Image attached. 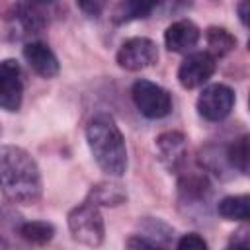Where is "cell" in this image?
<instances>
[{
  "label": "cell",
  "instance_id": "1",
  "mask_svg": "<svg viewBox=\"0 0 250 250\" xmlns=\"http://www.w3.org/2000/svg\"><path fill=\"white\" fill-rule=\"evenodd\" d=\"M41 174L27 150L0 146V191L14 203H33L41 197Z\"/></svg>",
  "mask_w": 250,
  "mask_h": 250
},
{
  "label": "cell",
  "instance_id": "2",
  "mask_svg": "<svg viewBox=\"0 0 250 250\" xmlns=\"http://www.w3.org/2000/svg\"><path fill=\"white\" fill-rule=\"evenodd\" d=\"M86 141L98 166L109 176H123L127 170L125 139L109 115H96L86 125Z\"/></svg>",
  "mask_w": 250,
  "mask_h": 250
},
{
  "label": "cell",
  "instance_id": "3",
  "mask_svg": "<svg viewBox=\"0 0 250 250\" xmlns=\"http://www.w3.org/2000/svg\"><path fill=\"white\" fill-rule=\"evenodd\" d=\"M68 229L72 238L86 246H100L104 242V219L98 205L88 199L68 213Z\"/></svg>",
  "mask_w": 250,
  "mask_h": 250
},
{
  "label": "cell",
  "instance_id": "4",
  "mask_svg": "<svg viewBox=\"0 0 250 250\" xmlns=\"http://www.w3.org/2000/svg\"><path fill=\"white\" fill-rule=\"evenodd\" d=\"M131 96H133L137 109L148 119L166 117L172 109L170 94L162 86H158L150 80H137L131 88Z\"/></svg>",
  "mask_w": 250,
  "mask_h": 250
},
{
  "label": "cell",
  "instance_id": "5",
  "mask_svg": "<svg viewBox=\"0 0 250 250\" xmlns=\"http://www.w3.org/2000/svg\"><path fill=\"white\" fill-rule=\"evenodd\" d=\"M158 61L156 43L146 37H131L117 51V64L125 70H143Z\"/></svg>",
  "mask_w": 250,
  "mask_h": 250
},
{
  "label": "cell",
  "instance_id": "6",
  "mask_svg": "<svg viewBox=\"0 0 250 250\" xmlns=\"http://www.w3.org/2000/svg\"><path fill=\"white\" fill-rule=\"evenodd\" d=\"M234 105V92L225 84L207 86L197 98V111L207 121L225 119Z\"/></svg>",
  "mask_w": 250,
  "mask_h": 250
},
{
  "label": "cell",
  "instance_id": "7",
  "mask_svg": "<svg viewBox=\"0 0 250 250\" xmlns=\"http://www.w3.org/2000/svg\"><path fill=\"white\" fill-rule=\"evenodd\" d=\"M215 66H217V62H215V57L211 53H207V51L191 53L180 64V68H178V80L188 90L197 88V86H201L203 82H207L213 76Z\"/></svg>",
  "mask_w": 250,
  "mask_h": 250
},
{
  "label": "cell",
  "instance_id": "8",
  "mask_svg": "<svg viewBox=\"0 0 250 250\" xmlns=\"http://www.w3.org/2000/svg\"><path fill=\"white\" fill-rule=\"evenodd\" d=\"M21 70L14 59L0 61V109L18 111L21 105Z\"/></svg>",
  "mask_w": 250,
  "mask_h": 250
},
{
  "label": "cell",
  "instance_id": "9",
  "mask_svg": "<svg viewBox=\"0 0 250 250\" xmlns=\"http://www.w3.org/2000/svg\"><path fill=\"white\" fill-rule=\"evenodd\" d=\"M23 59L43 78H53L59 74V61L55 53L41 41H29L23 47Z\"/></svg>",
  "mask_w": 250,
  "mask_h": 250
},
{
  "label": "cell",
  "instance_id": "10",
  "mask_svg": "<svg viewBox=\"0 0 250 250\" xmlns=\"http://www.w3.org/2000/svg\"><path fill=\"white\" fill-rule=\"evenodd\" d=\"M199 27L189 21V20H180L174 21L166 31H164V43L168 47V51L174 53H186L191 47L197 45L199 41Z\"/></svg>",
  "mask_w": 250,
  "mask_h": 250
},
{
  "label": "cell",
  "instance_id": "11",
  "mask_svg": "<svg viewBox=\"0 0 250 250\" xmlns=\"http://www.w3.org/2000/svg\"><path fill=\"white\" fill-rule=\"evenodd\" d=\"M156 146H158V152H160V160L170 170H178L186 162L188 145H186V137L182 133H176V131L162 133L156 139Z\"/></svg>",
  "mask_w": 250,
  "mask_h": 250
},
{
  "label": "cell",
  "instance_id": "12",
  "mask_svg": "<svg viewBox=\"0 0 250 250\" xmlns=\"http://www.w3.org/2000/svg\"><path fill=\"white\" fill-rule=\"evenodd\" d=\"M217 211L227 221H248L250 219V197L248 195H227L219 201Z\"/></svg>",
  "mask_w": 250,
  "mask_h": 250
},
{
  "label": "cell",
  "instance_id": "13",
  "mask_svg": "<svg viewBox=\"0 0 250 250\" xmlns=\"http://www.w3.org/2000/svg\"><path fill=\"white\" fill-rule=\"evenodd\" d=\"M160 0H119L115 8V20L117 21H131L139 18H146Z\"/></svg>",
  "mask_w": 250,
  "mask_h": 250
},
{
  "label": "cell",
  "instance_id": "14",
  "mask_svg": "<svg viewBox=\"0 0 250 250\" xmlns=\"http://www.w3.org/2000/svg\"><path fill=\"white\" fill-rule=\"evenodd\" d=\"M127 199V193L123 191L121 186L111 184V182H102L90 189L88 201L94 205H119Z\"/></svg>",
  "mask_w": 250,
  "mask_h": 250
},
{
  "label": "cell",
  "instance_id": "15",
  "mask_svg": "<svg viewBox=\"0 0 250 250\" xmlns=\"http://www.w3.org/2000/svg\"><path fill=\"white\" fill-rule=\"evenodd\" d=\"M18 234L31 244H47L55 234V227L45 221H29L20 225Z\"/></svg>",
  "mask_w": 250,
  "mask_h": 250
},
{
  "label": "cell",
  "instance_id": "16",
  "mask_svg": "<svg viewBox=\"0 0 250 250\" xmlns=\"http://www.w3.org/2000/svg\"><path fill=\"white\" fill-rule=\"evenodd\" d=\"M207 45L211 47V53L223 57L234 49L236 39L225 27H209L207 29Z\"/></svg>",
  "mask_w": 250,
  "mask_h": 250
},
{
  "label": "cell",
  "instance_id": "17",
  "mask_svg": "<svg viewBox=\"0 0 250 250\" xmlns=\"http://www.w3.org/2000/svg\"><path fill=\"white\" fill-rule=\"evenodd\" d=\"M227 158L230 166L236 168L240 174H248V135H242L229 146Z\"/></svg>",
  "mask_w": 250,
  "mask_h": 250
},
{
  "label": "cell",
  "instance_id": "18",
  "mask_svg": "<svg viewBox=\"0 0 250 250\" xmlns=\"http://www.w3.org/2000/svg\"><path fill=\"white\" fill-rule=\"evenodd\" d=\"M178 248L180 250H205L207 248V242L195 234V232H189V234H184L180 240H178Z\"/></svg>",
  "mask_w": 250,
  "mask_h": 250
},
{
  "label": "cell",
  "instance_id": "19",
  "mask_svg": "<svg viewBox=\"0 0 250 250\" xmlns=\"http://www.w3.org/2000/svg\"><path fill=\"white\" fill-rule=\"evenodd\" d=\"M76 4L86 16H100L107 6V0H76Z\"/></svg>",
  "mask_w": 250,
  "mask_h": 250
},
{
  "label": "cell",
  "instance_id": "20",
  "mask_svg": "<svg viewBox=\"0 0 250 250\" xmlns=\"http://www.w3.org/2000/svg\"><path fill=\"white\" fill-rule=\"evenodd\" d=\"M238 16H240V21L246 25L248 23V0H240V4H238Z\"/></svg>",
  "mask_w": 250,
  "mask_h": 250
},
{
  "label": "cell",
  "instance_id": "21",
  "mask_svg": "<svg viewBox=\"0 0 250 250\" xmlns=\"http://www.w3.org/2000/svg\"><path fill=\"white\" fill-rule=\"evenodd\" d=\"M27 2H31V4H49L53 0H27Z\"/></svg>",
  "mask_w": 250,
  "mask_h": 250
}]
</instances>
